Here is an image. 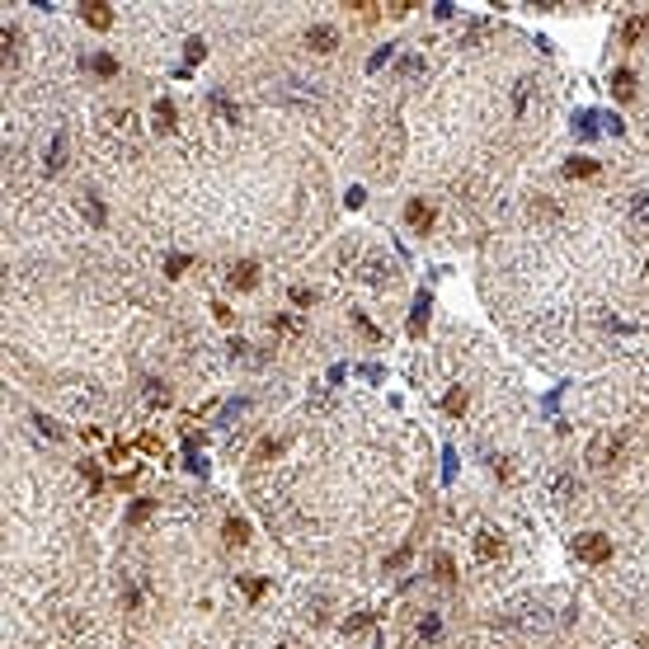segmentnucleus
Returning <instances> with one entry per match:
<instances>
[{
  "label": "nucleus",
  "mask_w": 649,
  "mask_h": 649,
  "mask_svg": "<svg viewBox=\"0 0 649 649\" xmlns=\"http://www.w3.org/2000/svg\"><path fill=\"white\" fill-rule=\"evenodd\" d=\"M254 282H259V268H254V263H235L231 268V287L245 292V287H254Z\"/></svg>",
  "instance_id": "10"
},
{
  "label": "nucleus",
  "mask_w": 649,
  "mask_h": 649,
  "mask_svg": "<svg viewBox=\"0 0 649 649\" xmlns=\"http://www.w3.org/2000/svg\"><path fill=\"white\" fill-rule=\"evenodd\" d=\"M405 221H409V231L424 235V231L433 226V207H428V202H419V198H409V207H405Z\"/></svg>",
  "instance_id": "4"
},
{
  "label": "nucleus",
  "mask_w": 649,
  "mask_h": 649,
  "mask_svg": "<svg viewBox=\"0 0 649 649\" xmlns=\"http://www.w3.org/2000/svg\"><path fill=\"white\" fill-rule=\"evenodd\" d=\"M565 174H570V179H588V174H598V160L574 155V160H565Z\"/></svg>",
  "instance_id": "11"
},
{
  "label": "nucleus",
  "mask_w": 649,
  "mask_h": 649,
  "mask_svg": "<svg viewBox=\"0 0 649 649\" xmlns=\"http://www.w3.org/2000/svg\"><path fill=\"white\" fill-rule=\"evenodd\" d=\"M438 579H442V584H452V560L447 556H438Z\"/></svg>",
  "instance_id": "18"
},
{
  "label": "nucleus",
  "mask_w": 649,
  "mask_h": 649,
  "mask_svg": "<svg viewBox=\"0 0 649 649\" xmlns=\"http://www.w3.org/2000/svg\"><path fill=\"white\" fill-rule=\"evenodd\" d=\"M612 90H617V99H635V76L631 71H617L612 76Z\"/></svg>",
  "instance_id": "12"
},
{
  "label": "nucleus",
  "mask_w": 649,
  "mask_h": 649,
  "mask_svg": "<svg viewBox=\"0 0 649 649\" xmlns=\"http://www.w3.org/2000/svg\"><path fill=\"white\" fill-rule=\"evenodd\" d=\"M645 268H649V259H645Z\"/></svg>",
  "instance_id": "19"
},
{
  "label": "nucleus",
  "mask_w": 649,
  "mask_h": 649,
  "mask_svg": "<svg viewBox=\"0 0 649 649\" xmlns=\"http://www.w3.org/2000/svg\"><path fill=\"white\" fill-rule=\"evenodd\" d=\"M155 127H174V108L170 104H155Z\"/></svg>",
  "instance_id": "15"
},
{
  "label": "nucleus",
  "mask_w": 649,
  "mask_h": 649,
  "mask_svg": "<svg viewBox=\"0 0 649 649\" xmlns=\"http://www.w3.org/2000/svg\"><path fill=\"white\" fill-rule=\"evenodd\" d=\"M617 457H621V438H617V433H598V438L588 442V466H598V471H607Z\"/></svg>",
  "instance_id": "2"
},
{
  "label": "nucleus",
  "mask_w": 649,
  "mask_h": 649,
  "mask_svg": "<svg viewBox=\"0 0 649 649\" xmlns=\"http://www.w3.org/2000/svg\"><path fill=\"white\" fill-rule=\"evenodd\" d=\"M151 509H155L151 499H141V504H132V523H146V518H151Z\"/></svg>",
  "instance_id": "16"
},
{
  "label": "nucleus",
  "mask_w": 649,
  "mask_h": 649,
  "mask_svg": "<svg viewBox=\"0 0 649 649\" xmlns=\"http://www.w3.org/2000/svg\"><path fill=\"white\" fill-rule=\"evenodd\" d=\"M551 494H556L560 504H570V499H579V480H574L570 471H560V476H551Z\"/></svg>",
  "instance_id": "6"
},
{
  "label": "nucleus",
  "mask_w": 649,
  "mask_h": 649,
  "mask_svg": "<svg viewBox=\"0 0 649 649\" xmlns=\"http://www.w3.org/2000/svg\"><path fill=\"white\" fill-rule=\"evenodd\" d=\"M527 212H532V221H537V216L546 221V216H560V202L551 198V193H537V198L527 202Z\"/></svg>",
  "instance_id": "9"
},
{
  "label": "nucleus",
  "mask_w": 649,
  "mask_h": 649,
  "mask_svg": "<svg viewBox=\"0 0 649 649\" xmlns=\"http://www.w3.org/2000/svg\"><path fill=\"white\" fill-rule=\"evenodd\" d=\"M80 15H85V24H94V29H108V24H113V10H108L104 0H90Z\"/></svg>",
  "instance_id": "8"
},
{
  "label": "nucleus",
  "mask_w": 649,
  "mask_h": 649,
  "mask_svg": "<svg viewBox=\"0 0 649 649\" xmlns=\"http://www.w3.org/2000/svg\"><path fill=\"white\" fill-rule=\"evenodd\" d=\"M466 409V391H452L447 395V414H461Z\"/></svg>",
  "instance_id": "17"
},
{
  "label": "nucleus",
  "mask_w": 649,
  "mask_h": 649,
  "mask_svg": "<svg viewBox=\"0 0 649 649\" xmlns=\"http://www.w3.org/2000/svg\"><path fill=\"white\" fill-rule=\"evenodd\" d=\"M640 38H649V15H631L621 24V43H640Z\"/></svg>",
  "instance_id": "7"
},
{
  "label": "nucleus",
  "mask_w": 649,
  "mask_h": 649,
  "mask_svg": "<svg viewBox=\"0 0 649 649\" xmlns=\"http://www.w3.org/2000/svg\"><path fill=\"white\" fill-rule=\"evenodd\" d=\"M504 556V537L494 527H476V560H499Z\"/></svg>",
  "instance_id": "3"
},
{
  "label": "nucleus",
  "mask_w": 649,
  "mask_h": 649,
  "mask_svg": "<svg viewBox=\"0 0 649 649\" xmlns=\"http://www.w3.org/2000/svg\"><path fill=\"white\" fill-rule=\"evenodd\" d=\"M306 47H310V52H334V47H339V33L324 29V24H315V29L306 33Z\"/></svg>",
  "instance_id": "5"
},
{
  "label": "nucleus",
  "mask_w": 649,
  "mask_h": 649,
  "mask_svg": "<svg viewBox=\"0 0 649 649\" xmlns=\"http://www.w3.org/2000/svg\"><path fill=\"white\" fill-rule=\"evenodd\" d=\"M245 537H249V527L240 523V518H231V523H226V541H231V546H240Z\"/></svg>",
  "instance_id": "14"
},
{
  "label": "nucleus",
  "mask_w": 649,
  "mask_h": 649,
  "mask_svg": "<svg viewBox=\"0 0 649 649\" xmlns=\"http://www.w3.org/2000/svg\"><path fill=\"white\" fill-rule=\"evenodd\" d=\"M631 216H635V226H649V193H635L631 198Z\"/></svg>",
  "instance_id": "13"
},
{
  "label": "nucleus",
  "mask_w": 649,
  "mask_h": 649,
  "mask_svg": "<svg viewBox=\"0 0 649 649\" xmlns=\"http://www.w3.org/2000/svg\"><path fill=\"white\" fill-rule=\"evenodd\" d=\"M574 556L584 560V565H603L612 556V541L603 532H584V537H574Z\"/></svg>",
  "instance_id": "1"
}]
</instances>
